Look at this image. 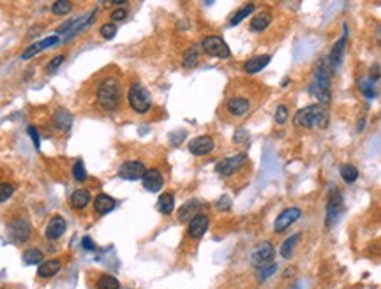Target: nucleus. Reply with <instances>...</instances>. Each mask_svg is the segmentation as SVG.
<instances>
[{"instance_id":"obj_47","label":"nucleus","mask_w":381,"mask_h":289,"mask_svg":"<svg viewBox=\"0 0 381 289\" xmlns=\"http://www.w3.org/2000/svg\"><path fill=\"white\" fill-rule=\"evenodd\" d=\"M29 134H30V138H32V141H34V145H35V148H39V134H37V130H35V127H29Z\"/></svg>"},{"instance_id":"obj_34","label":"nucleus","mask_w":381,"mask_h":289,"mask_svg":"<svg viewBox=\"0 0 381 289\" xmlns=\"http://www.w3.org/2000/svg\"><path fill=\"white\" fill-rule=\"evenodd\" d=\"M51 11H53V14H57V16L69 14L71 13V2H67V0H58V2H55L53 6H51Z\"/></svg>"},{"instance_id":"obj_32","label":"nucleus","mask_w":381,"mask_h":289,"mask_svg":"<svg viewBox=\"0 0 381 289\" xmlns=\"http://www.w3.org/2000/svg\"><path fill=\"white\" fill-rule=\"evenodd\" d=\"M360 90H362V94L367 99H374L376 97V88H374V83H372L369 78H362L360 80Z\"/></svg>"},{"instance_id":"obj_41","label":"nucleus","mask_w":381,"mask_h":289,"mask_svg":"<svg viewBox=\"0 0 381 289\" xmlns=\"http://www.w3.org/2000/svg\"><path fill=\"white\" fill-rule=\"evenodd\" d=\"M127 14H129V11H127L125 7H118V9H115L113 13H111V19H113V21H124L127 18Z\"/></svg>"},{"instance_id":"obj_45","label":"nucleus","mask_w":381,"mask_h":289,"mask_svg":"<svg viewBox=\"0 0 381 289\" xmlns=\"http://www.w3.org/2000/svg\"><path fill=\"white\" fill-rule=\"evenodd\" d=\"M229 207H231V199H229L228 196H221L219 201H217V208L219 210H229Z\"/></svg>"},{"instance_id":"obj_40","label":"nucleus","mask_w":381,"mask_h":289,"mask_svg":"<svg viewBox=\"0 0 381 289\" xmlns=\"http://www.w3.org/2000/svg\"><path fill=\"white\" fill-rule=\"evenodd\" d=\"M286 118H288V108H286L284 104L277 106V109H276V122H277V124H284Z\"/></svg>"},{"instance_id":"obj_44","label":"nucleus","mask_w":381,"mask_h":289,"mask_svg":"<svg viewBox=\"0 0 381 289\" xmlns=\"http://www.w3.org/2000/svg\"><path fill=\"white\" fill-rule=\"evenodd\" d=\"M381 78V69H379V65L376 64V65H372L371 67V73H369V80H371L372 83H376Z\"/></svg>"},{"instance_id":"obj_49","label":"nucleus","mask_w":381,"mask_h":289,"mask_svg":"<svg viewBox=\"0 0 381 289\" xmlns=\"http://www.w3.org/2000/svg\"><path fill=\"white\" fill-rule=\"evenodd\" d=\"M364 122H365L364 118H360V122H358V130H362V129H364Z\"/></svg>"},{"instance_id":"obj_5","label":"nucleus","mask_w":381,"mask_h":289,"mask_svg":"<svg viewBox=\"0 0 381 289\" xmlns=\"http://www.w3.org/2000/svg\"><path fill=\"white\" fill-rule=\"evenodd\" d=\"M344 203H343V196L337 191L335 185H330L328 187V203H327V212H325V224L328 228H332L333 224L339 220L341 213H343Z\"/></svg>"},{"instance_id":"obj_8","label":"nucleus","mask_w":381,"mask_h":289,"mask_svg":"<svg viewBox=\"0 0 381 289\" xmlns=\"http://www.w3.org/2000/svg\"><path fill=\"white\" fill-rule=\"evenodd\" d=\"M346 35H348V29L344 27V35L335 42V45L332 46L330 53H328L327 60H325V62H327V65H328V69H330L332 73H335V71L341 67V62H343L344 48H346V39H348Z\"/></svg>"},{"instance_id":"obj_35","label":"nucleus","mask_w":381,"mask_h":289,"mask_svg":"<svg viewBox=\"0 0 381 289\" xmlns=\"http://www.w3.org/2000/svg\"><path fill=\"white\" fill-rule=\"evenodd\" d=\"M73 176L76 182H85L87 178V171H85V164L81 161H78L76 164L73 166Z\"/></svg>"},{"instance_id":"obj_27","label":"nucleus","mask_w":381,"mask_h":289,"mask_svg":"<svg viewBox=\"0 0 381 289\" xmlns=\"http://www.w3.org/2000/svg\"><path fill=\"white\" fill-rule=\"evenodd\" d=\"M270 21H272L270 14H267V13L258 14V16H254L252 21H251V30L252 32H263V30L270 25Z\"/></svg>"},{"instance_id":"obj_26","label":"nucleus","mask_w":381,"mask_h":289,"mask_svg":"<svg viewBox=\"0 0 381 289\" xmlns=\"http://www.w3.org/2000/svg\"><path fill=\"white\" fill-rule=\"evenodd\" d=\"M22 259L25 264H30L32 266V264H41L43 259H45V254H43V251H39V249L32 247V249H27V251L23 252Z\"/></svg>"},{"instance_id":"obj_2","label":"nucleus","mask_w":381,"mask_h":289,"mask_svg":"<svg viewBox=\"0 0 381 289\" xmlns=\"http://www.w3.org/2000/svg\"><path fill=\"white\" fill-rule=\"evenodd\" d=\"M95 101L104 112H113L118 108L120 102V83L117 78H104L97 85V92H95Z\"/></svg>"},{"instance_id":"obj_30","label":"nucleus","mask_w":381,"mask_h":289,"mask_svg":"<svg viewBox=\"0 0 381 289\" xmlns=\"http://www.w3.org/2000/svg\"><path fill=\"white\" fill-rule=\"evenodd\" d=\"M341 176L346 184H353V182L358 178V169L355 168L353 164H344L341 166Z\"/></svg>"},{"instance_id":"obj_17","label":"nucleus","mask_w":381,"mask_h":289,"mask_svg":"<svg viewBox=\"0 0 381 289\" xmlns=\"http://www.w3.org/2000/svg\"><path fill=\"white\" fill-rule=\"evenodd\" d=\"M201 203L198 199H190L187 203H184L178 210V220L180 223H190L196 215H200Z\"/></svg>"},{"instance_id":"obj_16","label":"nucleus","mask_w":381,"mask_h":289,"mask_svg":"<svg viewBox=\"0 0 381 289\" xmlns=\"http://www.w3.org/2000/svg\"><path fill=\"white\" fill-rule=\"evenodd\" d=\"M66 228H67V224H66V219H64V217H60V215L51 217L50 223H48V226H46V238L48 240L60 238L64 233H66Z\"/></svg>"},{"instance_id":"obj_43","label":"nucleus","mask_w":381,"mask_h":289,"mask_svg":"<svg viewBox=\"0 0 381 289\" xmlns=\"http://www.w3.org/2000/svg\"><path fill=\"white\" fill-rule=\"evenodd\" d=\"M235 141L237 145H244V143H247L249 141V132L245 129H238L237 132H235Z\"/></svg>"},{"instance_id":"obj_15","label":"nucleus","mask_w":381,"mask_h":289,"mask_svg":"<svg viewBox=\"0 0 381 289\" xmlns=\"http://www.w3.org/2000/svg\"><path fill=\"white\" fill-rule=\"evenodd\" d=\"M141 182H143V187L150 192L161 191L162 185H164V178H162V173L159 171V169H146Z\"/></svg>"},{"instance_id":"obj_14","label":"nucleus","mask_w":381,"mask_h":289,"mask_svg":"<svg viewBox=\"0 0 381 289\" xmlns=\"http://www.w3.org/2000/svg\"><path fill=\"white\" fill-rule=\"evenodd\" d=\"M208 226H210L208 215H205V213H200V215H196L189 223L187 235L190 236V238H194V240L201 238V236H203L205 233H206V229H208Z\"/></svg>"},{"instance_id":"obj_23","label":"nucleus","mask_w":381,"mask_h":289,"mask_svg":"<svg viewBox=\"0 0 381 289\" xmlns=\"http://www.w3.org/2000/svg\"><path fill=\"white\" fill-rule=\"evenodd\" d=\"M69 201H71V207L74 210H83L90 201V192L85 191V189H78V191H74L71 194Z\"/></svg>"},{"instance_id":"obj_46","label":"nucleus","mask_w":381,"mask_h":289,"mask_svg":"<svg viewBox=\"0 0 381 289\" xmlns=\"http://www.w3.org/2000/svg\"><path fill=\"white\" fill-rule=\"evenodd\" d=\"M81 247L85 249V251H95V243L90 240V236H85V238L81 240Z\"/></svg>"},{"instance_id":"obj_31","label":"nucleus","mask_w":381,"mask_h":289,"mask_svg":"<svg viewBox=\"0 0 381 289\" xmlns=\"http://www.w3.org/2000/svg\"><path fill=\"white\" fill-rule=\"evenodd\" d=\"M97 289H120V282L113 275H101L97 280Z\"/></svg>"},{"instance_id":"obj_42","label":"nucleus","mask_w":381,"mask_h":289,"mask_svg":"<svg viewBox=\"0 0 381 289\" xmlns=\"http://www.w3.org/2000/svg\"><path fill=\"white\" fill-rule=\"evenodd\" d=\"M185 138V130H177V132H172L170 134V143H172L173 146H178L184 141Z\"/></svg>"},{"instance_id":"obj_1","label":"nucleus","mask_w":381,"mask_h":289,"mask_svg":"<svg viewBox=\"0 0 381 289\" xmlns=\"http://www.w3.org/2000/svg\"><path fill=\"white\" fill-rule=\"evenodd\" d=\"M330 74L332 71L328 69L327 62L320 60L316 64L314 76H312V83L309 86V92L314 96L321 104H328L330 102Z\"/></svg>"},{"instance_id":"obj_12","label":"nucleus","mask_w":381,"mask_h":289,"mask_svg":"<svg viewBox=\"0 0 381 289\" xmlns=\"http://www.w3.org/2000/svg\"><path fill=\"white\" fill-rule=\"evenodd\" d=\"M302 215V210L299 207H289L286 208L284 212L279 213V217L276 219V224H273V229H276L277 233H283L286 229L289 228L293 223H297V220L300 219Z\"/></svg>"},{"instance_id":"obj_39","label":"nucleus","mask_w":381,"mask_h":289,"mask_svg":"<svg viewBox=\"0 0 381 289\" xmlns=\"http://www.w3.org/2000/svg\"><path fill=\"white\" fill-rule=\"evenodd\" d=\"M39 51H43V50H41V45H39V42H34V45H30L29 48L23 51V53H22V58H23V60H30V58H32V57H35V55H37Z\"/></svg>"},{"instance_id":"obj_29","label":"nucleus","mask_w":381,"mask_h":289,"mask_svg":"<svg viewBox=\"0 0 381 289\" xmlns=\"http://www.w3.org/2000/svg\"><path fill=\"white\" fill-rule=\"evenodd\" d=\"M198 60H200V50H198L196 46H193V48H189L187 51H185L182 65L187 67V69H193V67H196Z\"/></svg>"},{"instance_id":"obj_6","label":"nucleus","mask_w":381,"mask_h":289,"mask_svg":"<svg viewBox=\"0 0 381 289\" xmlns=\"http://www.w3.org/2000/svg\"><path fill=\"white\" fill-rule=\"evenodd\" d=\"M201 48H203L205 53H208L210 57L216 58H229L231 55V50L229 46L224 42V39L219 37V35H206L201 42Z\"/></svg>"},{"instance_id":"obj_3","label":"nucleus","mask_w":381,"mask_h":289,"mask_svg":"<svg viewBox=\"0 0 381 289\" xmlns=\"http://www.w3.org/2000/svg\"><path fill=\"white\" fill-rule=\"evenodd\" d=\"M295 125L304 129H312V127H320L325 129L328 125V112L327 108H323L321 104H312L307 106V108L300 109L299 113L293 118Z\"/></svg>"},{"instance_id":"obj_24","label":"nucleus","mask_w":381,"mask_h":289,"mask_svg":"<svg viewBox=\"0 0 381 289\" xmlns=\"http://www.w3.org/2000/svg\"><path fill=\"white\" fill-rule=\"evenodd\" d=\"M299 240H300V235H291L289 238H286L283 241V245H281V256H283L284 259H291L293 257L297 245H299Z\"/></svg>"},{"instance_id":"obj_21","label":"nucleus","mask_w":381,"mask_h":289,"mask_svg":"<svg viewBox=\"0 0 381 289\" xmlns=\"http://www.w3.org/2000/svg\"><path fill=\"white\" fill-rule=\"evenodd\" d=\"M270 64V55H260V57H252L249 58L244 64V71L247 74H256L260 73L263 67H267Z\"/></svg>"},{"instance_id":"obj_19","label":"nucleus","mask_w":381,"mask_h":289,"mask_svg":"<svg viewBox=\"0 0 381 289\" xmlns=\"http://www.w3.org/2000/svg\"><path fill=\"white\" fill-rule=\"evenodd\" d=\"M53 125H55V129H58L60 132H67V130L73 127V115L67 112V109L58 108L57 112L53 113Z\"/></svg>"},{"instance_id":"obj_7","label":"nucleus","mask_w":381,"mask_h":289,"mask_svg":"<svg viewBox=\"0 0 381 289\" xmlns=\"http://www.w3.org/2000/svg\"><path fill=\"white\" fill-rule=\"evenodd\" d=\"M7 231H9V238L14 241V243H23L30 238V223L27 219H14L11 220V224L7 226Z\"/></svg>"},{"instance_id":"obj_4","label":"nucleus","mask_w":381,"mask_h":289,"mask_svg":"<svg viewBox=\"0 0 381 289\" xmlns=\"http://www.w3.org/2000/svg\"><path fill=\"white\" fill-rule=\"evenodd\" d=\"M127 99H129V106L134 109L136 113H149V109L152 108V97H150V92L145 88L140 83H134L129 88V94H127Z\"/></svg>"},{"instance_id":"obj_37","label":"nucleus","mask_w":381,"mask_h":289,"mask_svg":"<svg viewBox=\"0 0 381 289\" xmlns=\"http://www.w3.org/2000/svg\"><path fill=\"white\" fill-rule=\"evenodd\" d=\"M64 60H66V57H64V55H57L55 58H51V60L48 62V65H46V73H48V74L57 73L58 65H60Z\"/></svg>"},{"instance_id":"obj_48","label":"nucleus","mask_w":381,"mask_h":289,"mask_svg":"<svg viewBox=\"0 0 381 289\" xmlns=\"http://www.w3.org/2000/svg\"><path fill=\"white\" fill-rule=\"evenodd\" d=\"M376 41H378V45L381 46V25L376 27Z\"/></svg>"},{"instance_id":"obj_11","label":"nucleus","mask_w":381,"mask_h":289,"mask_svg":"<svg viewBox=\"0 0 381 289\" xmlns=\"http://www.w3.org/2000/svg\"><path fill=\"white\" fill-rule=\"evenodd\" d=\"M145 164L140 161H127L118 168V176L124 178V180L134 182V180H141L143 175H145Z\"/></svg>"},{"instance_id":"obj_22","label":"nucleus","mask_w":381,"mask_h":289,"mask_svg":"<svg viewBox=\"0 0 381 289\" xmlns=\"http://www.w3.org/2000/svg\"><path fill=\"white\" fill-rule=\"evenodd\" d=\"M62 268V263L60 259H48V261H43L41 264H39L37 268V275L39 277H53L55 273H58V270Z\"/></svg>"},{"instance_id":"obj_13","label":"nucleus","mask_w":381,"mask_h":289,"mask_svg":"<svg viewBox=\"0 0 381 289\" xmlns=\"http://www.w3.org/2000/svg\"><path fill=\"white\" fill-rule=\"evenodd\" d=\"M214 140L210 136H198L189 141V152L193 155H206L214 150Z\"/></svg>"},{"instance_id":"obj_25","label":"nucleus","mask_w":381,"mask_h":289,"mask_svg":"<svg viewBox=\"0 0 381 289\" xmlns=\"http://www.w3.org/2000/svg\"><path fill=\"white\" fill-rule=\"evenodd\" d=\"M157 210L161 213H164V215H170V213L175 210V196L172 192H164L161 194V197H159L157 201Z\"/></svg>"},{"instance_id":"obj_9","label":"nucleus","mask_w":381,"mask_h":289,"mask_svg":"<svg viewBox=\"0 0 381 289\" xmlns=\"http://www.w3.org/2000/svg\"><path fill=\"white\" fill-rule=\"evenodd\" d=\"M273 254H276V252H273V245L270 243V241H261V243L252 251L251 263L254 264V266H256V270H258V268H261V266H265V264L272 263Z\"/></svg>"},{"instance_id":"obj_20","label":"nucleus","mask_w":381,"mask_h":289,"mask_svg":"<svg viewBox=\"0 0 381 289\" xmlns=\"http://www.w3.org/2000/svg\"><path fill=\"white\" fill-rule=\"evenodd\" d=\"M115 207H117V201L111 196H108V194H99V196H95L94 210L99 215H106V213H110Z\"/></svg>"},{"instance_id":"obj_10","label":"nucleus","mask_w":381,"mask_h":289,"mask_svg":"<svg viewBox=\"0 0 381 289\" xmlns=\"http://www.w3.org/2000/svg\"><path fill=\"white\" fill-rule=\"evenodd\" d=\"M245 159H247L245 153H237V155H233V157H226V159L217 162L216 171L222 176H231L233 173H237L238 169L242 168V164L245 162Z\"/></svg>"},{"instance_id":"obj_28","label":"nucleus","mask_w":381,"mask_h":289,"mask_svg":"<svg viewBox=\"0 0 381 289\" xmlns=\"http://www.w3.org/2000/svg\"><path fill=\"white\" fill-rule=\"evenodd\" d=\"M254 9H256V7H254V4H247V6H244L242 9H238L237 13L231 16V19H229V27H237L238 23H242L245 18L249 16V14L252 13Z\"/></svg>"},{"instance_id":"obj_18","label":"nucleus","mask_w":381,"mask_h":289,"mask_svg":"<svg viewBox=\"0 0 381 289\" xmlns=\"http://www.w3.org/2000/svg\"><path fill=\"white\" fill-rule=\"evenodd\" d=\"M228 112L233 115V117H244V115L249 113L251 109V102L247 101L245 97H231L226 104Z\"/></svg>"},{"instance_id":"obj_36","label":"nucleus","mask_w":381,"mask_h":289,"mask_svg":"<svg viewBox=\"0 0 381 289\" xmlns=\"http://www.w3.org/2000/svg\"><path fill=\"white\" fill-rule=\"evenodd\" d=\"M99 34L102 35L104 39H113L117 35V25L115 23H104L99 30Z\"/></svg>"},{"instance_id":"obj_33","label":"nucleus","mask_w":381,"mask_h":289,"mask_svg":"<svg viewBox=\"0 0 381 289\" xmlns=\"http://www.w3.org/2000/svg\"><path fill=\"white\" fill-rule=\"evenodd\" d=\"M277 272V264L273 263H268V264H265V266H261V268H258V279L263 282V280H267V279H270V277L273 275V273Z\"/></svg>"},{"instance_id":"obj_38","label":"nucleus","mask_w":381,"mask_h":289,"mask_svg":"<svg viewBox=\"0 0 381 289\" xmlns=\"http://www.w3.org/2000/svg\"><path fill=\"white\" fill-rule=\"evenodd\" d=\"M14 194V187L11 184H0V203L7 201Z\"/></svg>"}]
</instances>
